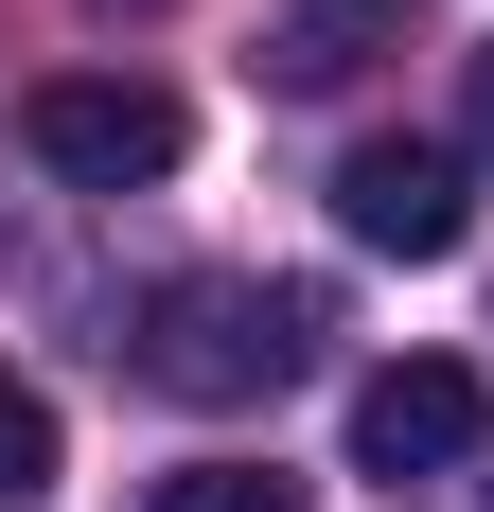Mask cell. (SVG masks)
Masks as SVG:
<instances>
[{
	"mask_svg": "<svg viewBox=\"0 0 494 512\" xmlns=\"http://www.w3.org/2000/svg\"><path fill=\"white\" fill-rule=\"evenodd\" d=\"M318 283H230V265H195V283H159L142 318H124V371H142L159 407H265V389H300L318 371Z\"/></svg>",
	"mask_w": 494,
	"mask_h": 512,
	"instance_id": "6da1fadb",
	"label": "cell"
},
{
	"mask_svg": "<svg viewBox=\"0 0 494 512\" xmlns=\"http://www.w3.org/2000/svg\"><path fill=\"white\" fill-rule=\"evenodd\" d=\"M18 142L71 177V195H142V177H177V142H195V106L159 89V71H53L36 106H18Z\"/></svg>",
	"mask_w": 494,
	"mask_h": 512,
	"instance_id": "7a4b0ae2",
	"label": "cell"
},
{
	"mask_svg": "<svg viewBox=\"0 0 494 512\" xmlns=\"http://www.w3.org/2000/svg\"><path fill=\"white\" fill-rule=\"evenodd\" d=\"M336 230L389 248V265H442V248H459V159H442V142H353V159H336Z\"/></svg>",
	"mask_w": 494,
	"mask_h": 512,
	"instance_id": "3957f363",
	"label": "cell"
},
{
	"mask_svg": "<svg viewBox=\"0 0 494 512\" xmlns=\"http://www.w3.org/2000/svg\"><path fill=\"white\" fill-rule=\"evenodd\" d=\"M353 460H371V477H442V460H477V371H442V354L371 371V389H353Z\"/></svg>",
	"mask_w": 494,
	"mask_h": 512,
	"instance_id": "277c9868",
	"label": "cell"
},
{
	"mask_svg": "<svg viewBox=\"0 0 494 512\" xmlns=\"http://www.w3.org/2000/svg\"><path fill=\"white\" fill-rule=\"evenodd\" d=\"M371 53H406V0H283L265 18V89H353Z\"/></svg>",
	"mask_w": 494,
	"mask_h": 512,
	"instance_id": "5b68a950",
	"label": "cell"
},
{
	"mask_svg": "<svg viewBox=\"0 0 494 512\" xmlns=\"http://www.w3.org/2000/svg\"><path fill=\"white\" fill-rule=\"evenodd\" d=\"M53 495V407H36V371H0V512H36Z\"/></svg>",
	"mask_w": 494,
	"mask_h": 512,
	"instance_id": "8992f818",
	"label": "cell"
},
{
	"mask_svg": "<svg viewBox=\"0 0 494 512\" xmlns=\"http://www.w3.org/2000/svg\"><path fill=\"white\" fill-rule=\"evenodd\" d=\"M142 512H300V477H265V460H195V477H159Z\"/></svg>",
	"mask_w": 494,
	"mask_h": 512,
	"instance_id": "52a82bcc",
	"label": "cell"
},
{
	"mask_svg": "<svg viewBox=\"0 0 494 512\" xmlns=\"http://www.w3.org/2000/svg\"><path fill=\"white\" fill-rule=\"evenodd\" d=\"M477 159H494V36H477Z\"/></svg>",
	"mask_w": 494,
	"mask_h": 512,
	"instance_id": "ba28073f",
	"label": "cell"
}]
</instances>
